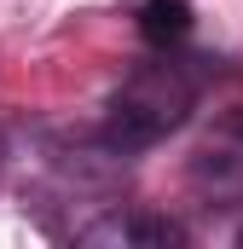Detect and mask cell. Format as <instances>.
<instances>
[{"mask_svg":"<svg viewBox=\"0 0 243 249\" xmlns=\"http://www.w3.org/2000/svg\"><path fill=\"white\" fill-rule=\"evenodd\" d=\"M185 99H191L185 81H168V70H145V75L127 81V93L110 105L104 139L110 145H151L156 133H168L185 116Z\"/></svg>","mask_w":243,"mask_h":249,"instance_id":"6da1fadb","label":"cell"},{"mask_svg":"<svg viewBox=\"0 0 243 249\" xmlns=\"http://www.w3.org/2000/svg\"><path fill=\"white\" fill-rule=\"evenodd\" d=\"M191 29V0H145L139 6V35L151 47H174Z\"/></svg>","mask_w":243,"mask_h":249,"instance_id":"7a4b0ae2","label":"cell"}]
</instances>
